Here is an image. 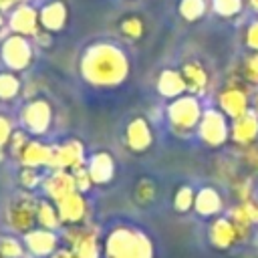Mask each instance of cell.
<instances>
[{
  "instance_id": "6da1fadb",
  "label": "cell",
  "mask_w": 258,
  "mask_h": 258,
  "mask_svg": "<svg viewBox=\"0 0 258 258\" xmlns=\"http://www.w3.org/2000/svg\"><path fill=\"white\" fill-rule=\"evenodd\" d=\"M79 71L95 87H117L129 75V58L119 44L97 40L83 50Z\"/></svg>"
},
{
  "instance_id": "7a4b0ae2",
  "label": "cell",
  "mask_w": 258,
  "mask_h": 258,
  "mask_svg": "<svg viewBox=\"0 0 258 258\" xmlns=\"http://www.w3.org/2000/svg\"><path fill=\"white\" fill-rule=\"evenodd\" d=\"M105 258H153V246L141 230L117 226L105 240Z\"/></svg>"
},
{
  "instance_id": "3957f363",
  "label": "cell",
  "mask_w": 258,
  "mask_h": 258,
  "mask_svg": "<svg viewBox=\"0 0 258 258\" xmlns=\"http://www.w3.org/2000/svg\"><path fill=\"white\" fill-rule=\"evenodd\" d=\"M202 113L204 111L200 107V101L194 95H181L177 99H171V103L167 105V119L175 131L198 129Z\"/></svg>"
},
{
  "instance_id": "277c9868",
  "label": "cell",
  "mask_w": 258,
  "mask_h": 258,
  "mask_svg": "<svg viewBox=\"0 0 258 258\" xmlns=\"http://www.w3.org/2000/svg\"><path fill=\"white\" fill-rule=\"evenodd\" d=\"M36 214H38V200L32 194H18L10 202L8 212H6V218H8V224L16 232L26 234V232L34 230Z\"/></svg>"
},
{
  "instance_id": "5b68a950",
  "label": "cell",
  "mask_w": 258,
  "mask_h": 258,
  "mask_svg": "<svg viewBox=\"0 0 258 258\" xmlns=\"http://www.w3.org/2000/svg\"><path fill=\"white\" fill-rule=\"evenodd\" d=\"M198 135L210 147L224 145L230 139L228 117L220 109H208V111H204L202 113V119L198 123Z\"/></svg>"
},
{
  "instance_id": "8992f818",
  "label": "cell",
  "mask_w": 258,
  "mask_h": 258,
  "mask_svg": "<svg viewBox=\"0 0 258 258\" xmlns=\"http://www.w3.org/2000/svg\"><path fill=\"white\" fill-rule=\"evenodd\" d=\"M0 56L10 71H24L32 62V46L26 36L10 34L0 46Z\"/></svg>"
},
{
  "instance_id": "52a82bcc",
  "label": "cell",
  "mask_w": 258,
  "mask_h": 258,
  "mask_svg": "<svg viewBox=\"0 0 258 258\" xmlns=\"http://www.w3.org/2000/svg\"><path fill=\"white\" fill-rule=\"evenodd\" d=\"M67 240H69V248L75 252L77 258H99V240L95 230L83 228L79 224L69 226Z\"/></svg>"
},
{
  "instance_id": "ba28073f",
  "label": "cell",
  "mask_w": 258,
  "mask_h": 258,
  "mask_svg": "<svg viewBox=\"0 0 258 258\" xmlns=\"http://www.w3.org/2000/svg\"><path fill=\"white\" fill-rule=\"evenodd\" d=\"M22 125L30 131V133H44L50 127V119H52V111L50 105L44 99H34L30 101L24 109H22Z\"/></svg>"
},
{
  "instance_id": "9c48e42d",
  "label": "cell",
  "mask_w": 258,
  "mask_h": 258,
  "mask_svg": "<svg viewBox=\"0 0 258 258\" xmlns=\"http://www.w3.org/2000/svg\"><path fill=\"white\" fill-rule=\"evenodd\" d=\"M8 26L14 34L20 36H36L40 30L38 22V10L32 8L30 4H18L10 16H8Z\"/></svg>"
},
{
  "instance_id": "30bf717a",
  "label": "cell",
  "mask_w": 258,
  "mask_h": 258,
  "mask_svg": "<svg viewBox=\"0 0 258 258\" xmlns=\"http://www.w3.org/2000/svg\"><path fill=\"white\" fill-rule=\"evenodd\" d=\"M50 167L54 169H77L81 165H85V149L81 141H67L58 147H52V155H50Z\"/></svg>"
},
{
  "instance_id": "8fae6325",
  "label": "cell",
  "mask_w": 258,
  "mask_h": 258,
  "mask_svg": "<svg viewBox=\"0 0 258 258\" xmlns=\"http://www.w3.org/2000/svg\"><path fill=\"white\" fill-rule=\"evenodd\" d=\"M218 105H220V111L228 117V119H238L242 117L244 113L250 111V99H248V93L242 89V87H228L220 93L218 97Z\"/></svg>"
},
{
  "instance_id": "7c38bea8",
  "label": "cell",
  "mask_w": 258,
  "mask_h": 258,
  "mask_svg": "<svg viewBox=\"0 0 258 258\" xmlns=\"http://www.w3.org/2000/svg\"><path fill=\"white\" fill-rule=\"evenodd\" d=\"M125 143L131 151L143 153L153 143V129L145 117H133L125 127Z\"/></svg>"
},
{
  "instance_id": "4fadbf2b",
  "label": "cell",
  "mask_w": 258,
  "mask_h": 258,
  "mask_svg": "<svg viewBox=\"0 0 258 258\" xmlns=\"http://www.w3.org/2000/svg\"><path fill=\"white\" fill-rule=\"evenodd\" d=\"M44 194L48 196L50 202H60L62 198H67L69 194L77 191V185H75V177H73V171L69 169H54L44 181Z\"/></svg>"
},
{
  "instance_id": "5bb4252c",
  "label": "cell",
  "mask_w": 258,
  "mask_h": 258,
  "mask_svg": "<svg viewBox=\"0 0 258 258\" xmlns=\"http://www.w3.org/2000/svg\"><path fill=\"white\" fill-rule=\"evenodd\" d=\"M69 20V8L62 0H50L38 10V22L40 28L46 32H58L67 26Z\"/></svg>"
},
{
  "instance_id": "9a60e30c",
  "label": "cell",
  "mask_w": 258,
  "mask_h": 258,
  "mask_svg": "<svg viewBox=\"0 0 258 258\" xmlns=\"http://www.w3.org/2000/svg\"><path fill=\"white\" fill-rule=\"evenodd\" d=\"M208 238L210 242L216 246V248H230L234 246L238 240H240V232L236 228V224L232 222V218H226V216H220L212 222L210 230H208Z\"/></svg>"
},
{
  "instance_id": "2e32d148",
  "label": "cell",
  "mask_w": 258,
  "mask_h": 258,
  "mask_svg": "<svg viewBox=\"0 0 258 258\" xmlns=\"http://www.w3.org/2000/svg\"><path fill=\"white\" fill-rule=\"evenodd\" d=\"M230 137L240 145H252L258 139V115L256 111H248L242 117L234 119L230 125Z\"/></svg>"
},
{
  "instance_id": "e0dca14e",
  "label": "cell",
  "mask_w": 258,
  "mask_h": 258,
  "mask_svg": "<svg viewBox=\"0 0 258 258\" xmlns=\"http://www.w3.org/2000/svg\"><path fill=\"white\" fill-rule=\"evenodd\" d=\"M56 210H58V218H60L62 224L75 226V224H79L85 218L87 202H85L81 191H73L67 198H62L60 202H56Z\"/></svg>"
},
{
  "instance_id": "ac0fdd59",
  "label": "cell",
  "mask_w": 258,
  "mask_h": 258,
  "mask_svg": "<svg viewBox=\"0 0 258 258\" xmlns=\"http://www.w3.org/2000/svg\"><path fill=\"white\" fill-rule=\"evenodd\" d=\"M26 248L38 256V258H46V256H52L56 252V234L52 230H44V228H36V230H30L26 232Z\"/></svg>"
},
{
  "instance_id": "d6986e66",
  "label": "cell",
  "mask_w": 258,
  "mask_h": 258,
  "mask_svg": "<svg viewBox=\"0 0 258 258\" xmlns=\"http://www.w3.org/2000/svg\"><path fill=\"white\" fill-rule=\"evenodd\" d=\"M179 73L183 77V83H185V89H187L189 95L198 97V95H202L206 91V87H208V73H206V69L198 60L185 62L179 69Z\"/></svg>"
},
{
  "instance_id": "ffe728a7",
  "label": "cell",
  "mask_w": 258,
  "mask_h": 258,
  "mask_svg": "<svg viewBox=\"0 0 258 258\" xmlns=\"http://www.w3.org/2000/svg\"><path fill=\"white\" fill-rule=\"evenodd\" d=\"M185 83L179 71L175 69H165L159 73L157 77V93L165 99H177L181 95H185Z\"/></svg>"
},
{
  "instance_id": "44dd1931",
  "label": "cell",
  "mask_w": 258,
  "mask_h": 258,
  "mask_svg": "<svg viewBox=\"0 0 258 258\" xmlns=\"http://www.w3.org/2000/svg\"><path fill=\"white\" fill-rule=\"evenodd\" d=\"M87 171L93 179V183H107L111 181L113 173H115V163H113V157L105 151H99L95 155H91L89 163H87Z\"/></svg>"
},
{
  "instance_id": "7402d4cb",
  "label": "cell",
  "mask_w": 258,
  "mask_h": 258,
  "mask_svg": "<svg viewBox=\"0 0 258 258\" xmlns=\"http://www.w3.org/2000/svg\"><path fill=\"white\" fill-rule=\"evenodd\" d=\"M194 210H196L200 216H204V218L218 216L220 210H222V196H220L214 187H202V189L196 194Z\"/></svg>"
},
{
  "instance_id": "603a6c76",
  "label": "cell",
  "mask_w": 258,
  "mask_h": 258,
  "mask_svg": "<svg viewBox=\"0 0 258 258\" xmlns=\"http://www.w3.org/2000/svg\"><path fill=\"white\" fill-rule=\"evenodd\" d=\"M50 155H52V147L38 141H28L20 153V161L24 167H40L50 163Z\"/></svg>"
},
{
  "instance_id": "cb8c5ba5",
  "label": "cell",
  "mask_w": 258,
  "mask_h": 258,
  "mask_svg": "<svg viewBox=\"0 0 258 258\" xmlns=\"http://www.w3.org/2000/svg\"><path fill=\"white\" fill-rule=\"evenodd\" d=\"M208 8H210V0H177V12L187 22H196L204 18Z\"/></svg>"
},
{
  "instance_id": "d4e9b609",
  "label": "cell",
  "mask_w": 258,
  "mask_h": 258,
  "mask_svg": "<svg viewBox=\"0 0 258 258\" xmlns=\"http://www.w3.org/2000/svg\"><path fill=\"white\" fill-rule=\"evenodd\" d=\"M36 222L40 224V228H44V230H52V232L62 224L60 218H58V210H56V206H54L52 202H48V200H40V202H38Z\"/></svg>"
},
{
  "instance_id": "484cf974",
  "label": "cell",
  "mask_w": 258,
  "mask_h": 258,
  "mask_svg": "<svg viewBox=\"0 0 258 258\" xmlns=\"http://www.w3.org/2000/svg\"><path fill=\"white\" fill-rule=\"evenodd\" d=\"M119 30L125 38L129 40H139L145 32V22L137 16V14H127L121 22H119Z\"/></svg>"
},
{
  "instance_id": "4316f807",
  "label": "cell",
  "mask_w": 258,
  "mask_h": 258,
  "mask_svg": "<svg viewBox=\"0 0 258 258\" xmlns=\"http://www.w3.org/2000/svg\"><path fill=\"white\" fill-rule=\"evenodd\" d=\"M210 8L222 18H234L242 12L244 0H210Z\"/></svg>"
},
{
  "instance_id": "83f0119b",
  "label": "cell",
  "mask_w": 258,
  "mask_h": 258,
  "mask_svg": "<svg viewBox=\"0 0 258 258\" xmlns=\"http://www.w3.org/2000/svg\"><path fill=\"white\" fill-rule=\"evenodd\" d=\"M133 198H135V202L141 204V206L151 204L153 198H155V183H153V179H149V177H141V179L135 183Z\"/></svg>"
},
{
  "instance_id": "f1b7e54d",
  "label": "cell",
  "mask_w": 258,
  "mask_h": 258,
  "mask_svg": "<svg viewBox=\"0 0 258 258\" xmlns=\"http://www.w3.org/2000/svg\"><path fill=\"white\" fill-rule=\"evenodd\" d=\"M194 200H196L194 187H189V185L177 187L175 189V196H173V208H175V212H179V214L189 212L194 208Z\"/></svg>"
},
{
  "instance_id": "f546056e",
  "label": "cell",
  "mask_w": 258,
  "mask_h": 258,
  "mask_svg": "<svg viewBox=\"0 0 258 258\" xmlns=\"http://www.w3.org/2000/svg\"><path fill=\"white\" fill-rule=\"evenodd\" d=\"M20 93V81L14 73H0V99L10 101Z\"/></svg>"
},
{
  "instance_id": "4dcf8cb0",
  "label": "cell",
  "mask_w": 258,
  "mask_h": 258,
  "mask_svg": "<svg viewBox=\"0 0 258 258\" xmlns=\"http://www.w3.org/2000/svg\"><path fill=\"white\" fill-rule=\"evenodd\" d=\"M240 75L246 83L258 85V52H250L244 56V60L240 64Z\"/></svg>"
},
{
  "instance_id": "1f68e13d",
  "label": "cell",
  "mask_w": 258,
  "mask_h": 258,
  "mask_svg": "<svg viewBox=\"0 0 258 258\" xmlns=\"http://www.w3.org/2000/svg\"><path fill=\"white\" fill-rule=\"evenodd\" d=\"M24 248L14 238H0V258H22Z\"/></svg>"
},
{
  "instance_id": "d6a6232c",
  "label": "cell",
  "mask_w": 258,
  "mask_h": 258,
  "mask_svg": "<svg viewBox=\"0 0 258 258\" xmlns=\"http://www.w3.org/2000/svg\"><path fill=\"white\" fill-rule=\"evenodd\" d=\"M244 44L252 52H258V16L246 24V28H244Z\"/></svg>"
},
{
  "instance_id": "836d02e7",
  "label": "cell",
  "mask_w": 258,
  "mask_h": 258,
  "mask_svg": "<svg viewBox=\"0 0 258 258\" xmlns=\"http://www.w3.org/2000/svg\"><path fill=\"white\" fill-rule=\"evenodd\" d=\"M73 177H75V185H77V191L85 194V191H89V189H91V185H93V179H91V175H89V171H87V165H81V167L73 169Z\"/></svg>"
},
{
  "instance_id": "e575fe53",
  "label": "cell",
  "mask_w": 258,
  "mask_h": 258,
  "mask_svg": "<svg viewBox=\"0 0 258 258\" xmlns=\"http://www.w3.org/2000/svg\"><path fill=\"white\" fill-rule=\"evenodd\" d=\"M20 183H22V187H26V189L36 187V185L40 183V175H38L36 167H24V169L20 171Z\"/></svg>"
},
{
  "instance_id": "d590c367",
  "label": "cell",
  "mask_w": 258,
  "mask_h": 258,
  "mask_svg": "<svg viewBox=\"0 0 258 258\" xmlns=\"http://www.w3.org/2000/svg\"><path fill=\"white\" fill-rule=\"evenodd\" d=\"M26 143H28V141H26L24 131H12L8 145H10V149H12V153H14V155H18V157H20V153H22V149H24V145H26Z\"/></svg>"
},
{
  "instance_id": "8d00e7d4",
  "label": "cell",
  "mask_w": 258,
  "mask_h": 258,
  "mask_svg": "<svg viewBox=\"0 0 258 258\" xmlns=\"http://www.w3.org/2000/svg\"><path fill=\"white\" fill-rule=\"evenodd\" d=\"M10 135H12L10 119H6V117H2V115H0V149L10 141Z\"/></svg>"
},
{
  "instance_id": "74e56055",
  "label": "cell",
  "mask_w": 258,
  "mask_h": 258,
  "mask_svg": "<svg viewBox=\"0 0 258 258\" xmlns=\"http://www.w3.org/2000/svg\"><path fill=\"white\" fill-rule=\"evenodd\" d=\"M48 258H77L75 256V252L71 250V248H60V250H56L52 256H48Z\"/></svg>"
},
{
  "instance_id": "f35d334b",
  "label": "cell",
  "mask_w": 258,
  "mask_h": 258,
  "mask_svg": "<svg viewBox=\"0 0 258 258\" xmlns=\"http://www.w3.org/2000/svg\"><path fill=\"white\" fill-rule=\"evenodd\" d=\"M18 0H0V12L2 10H6V8H10L12 4H16Z\"/></svg>"
},
{
  "instance_id": "ab89813d",
  "label": "cell",
  "mask_w": 258,
  "mask_h": 258,
  "mask_svg": "<svg viewBox=\"0 0 258 258\" xmlns=\"http://www.w3.org/2000/svg\"><path fill=\"white\" fill-rule=\"evenodd\" d=\"M248 4L252 6V10H256V12H258V0H248Z\"/></svg>"
},
{
  "instance_id": "60d3db41",
  "label": "cell",
  "mask_w": 258,
  "mask_h": 258,
  "mask_svg": "<svg viewBox=\"0 0 258 258\" xmlns=\"http://www.w3.org/2000/svg\"><path fill=\"white\" fill-rule=\"evenodd\" d=\"M4 26V16H2V12H0V28Z\"/></svg>"
},
{
  "instance_id": "b9f144b4",
  "label": "cell",
  "mask_w": 258,
  "mask_h": 258,
  "mask_svg": "<svg viewBox=\"0 0 258 258\" xmlns=\"http://www.w3.org/2000/svg\"><path fill=\"white\" fill-rule=\"evenodd\" d=\"M2 155H4V153H2V149H0V159H2Z\"/></svg>"
},
{
  "instance_id": "7bdbcfd3",
  "label": "cell",
  "mask_w": 258,
  "mask_h": 258,
  "mask_svg": "<svg viewBox=\"0 0 258 258\" xmlns=\"http://www.w3.org/2000/svg\"><path fill=\"white\" fill-rule=\"evenodd\" d=\"M256 115H258V103H256Z\"/></svg>"
}]
</instances>
